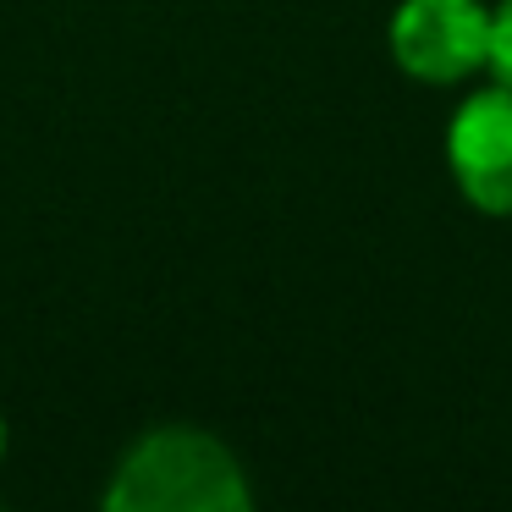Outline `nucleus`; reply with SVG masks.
I'll return each mask as SVG.
<instances>
[{"mask_svg": "<svg viewBox=\"0 0 512 512\" xmlns=\"http://www.w3.org/2000/svg\"><path fill=\"white\" fill-rule=\"evenodd\" d=\"M248 501L243 463L215 435L182 424L149 430L105 485L111 512H243Z\"/></svg>", "mask_w": 512, "mask_h": 512, "instance_id": "1", "label": "nucleus"}, {"mask_svg": "<svg viewBox=\"0 0 512 512\" xmlns=\"http://www.w3.org/2000/svg\"><path fill=\"white\" fill-rule=\"evenodd\" d=\"M496 12L485 0H402L391 17V56L419 83H463L490 67Z\"/></svg>", "mask_w": 512, "mask_h": 512, "instance_id": "2", "label": "nucleus"}, {"mask_svg": "<svg viewBox=\"0 0 512 512\" xmlns=\"http://www.w3.org/2000/svg\"><path fill=\"white\" fill-rule=\"evenodd\" d=\"M446 166L479 215H512V89H479L446 127Z\"/></svg>", "mask_w": 512, "mask_h": 512, "instance_id": "3", "label": "nucleus"}, {"mask_svg": "<svg viewBox=\"0 0 512 512\" xmlns=\"http://www.w3.org/2000/svg\"><path fill=\"white\" fill-rule=\"evenodd\" d=\"M490 72H496V83L512 89V0L496 6V28H490Z\"/></svg>", "mask_w": 512, "mask_h": 512, "instance_id": "4", "label": "nucleus"}, {"mask_svg": "<svg viewBox=\"0 0 512 512\" xmlns=\"http://www.w3.org/2000/svg\"><path fill=\"white\" fill-rule=\"evenodd\" d=\"M0 452H6V419H0Z\"/></svg>", "mask_w": 512, "mask_h": 512, "instance_id": "5", "label": "nucleus"}]
</instances>
